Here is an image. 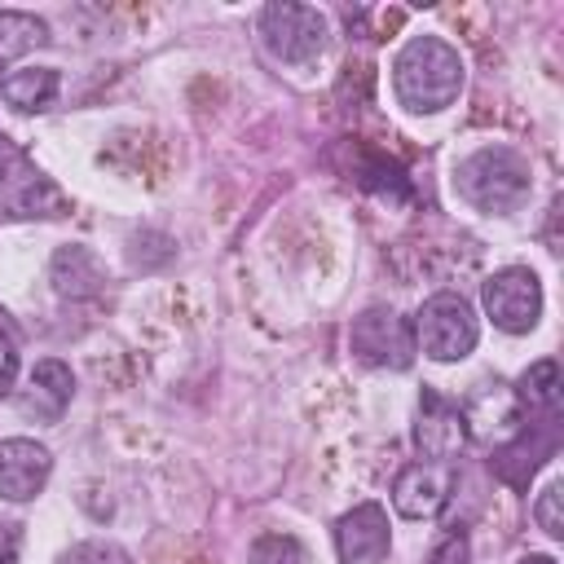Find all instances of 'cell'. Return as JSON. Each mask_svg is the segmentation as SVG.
<instances>
[{
    "label": "cell",
    "mask_w": 564,
    "mask_h": 564,
    "mask_svg": "<svg viewBox=\"0 0 564 564\" xmlns=\"http://www.w3.org/2000/svg\"><path fill=\"white\" fill-rule=\"evenodd\" d=\"M57 564H132V555L115 542H75L57 555Z\"/></svg>",
    "instance_id": "ffe728a7"
},
{
    "label": "cell",
    "mask_w": 564,
    "mask_h": 564,
    "mask_svg": "<svg viewBox=\"0 0 564 564\" xmlns=\"http://www.w3.org/2000/svg\"><path fill=\"white\" fill-rule=\"evenodd\" d=\"M454 189L485 216H507L529 198V159L511 145H480L454 167Z\"/></svg>",
    "instance_id": "7a4b0ae2"
},
{
    "label": "cell",
    "mask_w": 564,
    "mask_h": 564,
    "mask_svg": "<svg viewBox=\"0 0 564 564\" xmlns=\"http://www.w3.org/2000/svg\"><path fill=\"white\" fill-rule=\"evenodd\" d=\"M70 397H75L70 366H62V361L48 357V361H35L31 366V375H26L22 392H18V405H22V414L53 423V419H62V410L70 405Z\"/></svg>",
    "instance_id": "7c38bea8"
},
{
    "label": "cell",
    "mask_w": 564,
    "mask_h": 564,
    "mask_svg": "<svg viewBox=\"0 0 564 564\" xmlns=\"http://www.w3.org/2000/svg\"><path fill=\"white\" fill-rule=\"evenodd\" d=\"M53 471V454L31 441V436H9L0 441V498L9 502H26L48 485Z\"/></svg>",
    "instance_id": "ba28073f"
},
{
    "label": "cell",
    "mask_w": 564,
    "mask_h": 564,
    "mask_svg": "<svg viewBox=\"0 0 564 564\" xmlns=\"http://www.w3.org/2000/svg\"><path fill=\"white\" fill-rule=\"evenodd\" d=\"M53 286L57 295H70V300H84L101 286V264L88 247H62L53 256Z\"/></svg>",
    "instance_id": "4fadbf2b"
},
{
    "label": "cell",
    "mask_w": 564,
    "mask_h": 564,
    "mask_svg": "<svg viewBox=\"0 0 564 564\" xmlns=\"http://www.w3.org/2000/svg\"><path fill=\"white\" fill-rule=\"evenodd\" d=\"M454 494V467L449 463H414L397 476L392 485V507L405 516V520H432Z\"/></svg>",
    "instance_id": "52a82bcc"
},
{
    "label": "cell",
    "mask_w": 564,
    "mask_h": 564,
    "mask_svg": "<svg viewBox=\"0 0 564 564\" xmlns=\"http://www.w3.org/2000/svg\"><path fill=\"white\" fill-rule=\"evenodd\" d=\"M485 313L498 330L507 335H524L538 326L542 317V282L533 269H502L485 282Z\"/></svg>",
    "instance_id": "8992f818"
},
{
    "label": "cell",
    "mask_w": 564,
    "mask_h": 564,
    "mask_svg": "<svg viewBox=\"0 0 564 564\" xmlns=\"http://www.w3.org/2000/svg\"><path fill=\"white\" fill-rule=\"evenodd\" d=\"M524 410L516 401V388L507 383H480L471 397H467V410H463V427L476 436V441H511L524 423Z\"/></svg>",
    "instance_id": "9c48e42d"
},
{
    "label": "cell",
    "mask_w": 564,
    "mask_h": 564,
    "mask_svg": "<svg viewBox=\"0 0 564 564\" xmlns=\"http://www.w3.org/2000/svg\"><path fill=\"white\" fill-rule=\"evenodd\" d=\"M13 216H57L62 212V194L40 176V172H26L22 185L4 198Z\"/></svg>",
    "instance_id": "e0dca14e"
},
{
    "label": "cell",
    "mask_w": 564,
    "mask_h": 564,
    "mask_svg": "<svg viewBox=\"0 0 564 564\" xmlns=\"http://www.w3.org/2000/svg\"><path fill=\"white\" fill-rule=\"evenodd\" d=\"M392 93L410 115H441L463 93V57L441 35H414L392 57Z\"/></svg>",
    "instance_id": "6da1fadb"
},
{
    "label": "cell",
    "mask_w": 564,
    "mask_h": 564,
    "mask_svg": "<svg viewBox=\"0 0 564 564\" xmlns=\"http://www.w3.org/2000/svg\"><path fill=\"white\" fill-rule=\"evenodd\" d=\"M13 159H18V154H13V145L0 137V185H4V172H9V163H13Z\"/></svg>",
    "instance_id": "d4e9b609"
},
{
    "label": "cell",
    "mask_w": 564,
    "mask_h": 564,
    "mask_svg": "<svg viewBox=\"0 0 564 564\" xmlns=\"http://www.w3.org/2000/svg\"><path fill=\"white\" fill-rule=\"evenodd\" d=\"M560 498H564V485L551 480V485L538 494V502H533V516H538V524H542L546 538H564V511H560Z\"/></svg>",
    "instance_id": "44dd1931"
},
{
    "label": "cell",
    "mask_w": 564,
    "mask_h": 564,
    "mask_svg": "<svg viewBox=\"0 0 564 564\" xmlns=\"http://www.w3.org/2000/svg\"><path fill=\"white\" fill-rule=\"evenodd\" d=\"M335 551L344 564H375L388 555V516L379 502H361L339 516L335 524Z\"/></svg>",
    "instance_id": "30bf717a"
},
{
    "label": "cell",
    "mask_w": 564,
    "mask_h": 564,
    "mask_svg": "<svg viewBox=\"0 0 564 564\" xmlns=\"http://www.w3.org/2000/svg\"><path fill=\"white\" fill-rule=\"evenodd\" d=\"M4 101L13 110H48L53 97H57V70L53 66H31V70H18L4 79Z\"/></svg>",
    "instance_id": "5bb4252c"
},
{
    "label": "cell",
    "mask_w": 564,
    "mask_h": 564,
    "mask_svg": "<svg viewBox=\"0 0 564 564\" xmlns=\"http://www.w3.org/2000/svg\"><path fill=\"white\" fill-rule=\"evenodd\" d=\"M0 88H4V79H0Z\"/></svg>",
    "instance_id": "4316f807"
},
{
    "label": "cell",
    "mask_w": 564,
    "mask_h": 564,
    "mask_svg": "<svg viewBox=\"0 0 564 564\" xmlns=\"http://www.w3.org/2000/svg\"><path fill=\"white\" fill-rule=\"evenodd\" d=\"M357 181H361L366 189H375V194H397V198H405V194H410L401 163H392L388 154H375V150H361V167H357Z\"/></svg>",
    "instance_id": "ac0fdd59"
},
{
    "label": "cell",
    "mask_w": 564,
    "mask_h": 564,
    "mask_svg": "<svg viewBox=\"0 0 564 564\" xmlns=\"http://www.w3.org/2000/svg\"><path fill=\"white\" fill-rule=\"evenodd\" d=\"M48 40V26L35 13L22 9H0V57H22Z\"/></svg>",
    "instance_id": "9a60e30c"
},
{
    "label": "cell",
    "mask_w": 564,
    "mask_h": 564,
    "mask_svg": "<svg viewBox=\"0 0 564 564\" xmlns=\"http://www.w3.org/2000/svg\"><path fill=\"white\" fill-rule=\"evenodd\" d=\"M414 441L432 463H445L449 454L463 449L467 427H463V410L449 405L441 392H423L419 401V423H414Z\"/></svg>",
    "instance_id": "8fae6325"
},
{
    "label": "cell",
    "mask_w": 564,
    "mask_h": 564,
    "mask_svg": "<svg viewBox=\"0 0 564 564\" xmlns=\"http://www.w3.org/2000/svg\"><path fill=\"white\" fill-rule=\"evenodd\" d=\"M516 401H520V410H546V414H551L555 401H560V366H555V361L529 366V370L520 375Z\"/></svg>",
    "instance_id": "2e32d148"
},
{
    "label": "cell",
    "mask_w": 564,
    "mask_h": 564,
    "mask_svg": "<svg viewBox=\"0 0 564 564\" xmlns=\"http://www.w3.org/2000/svg\"><path fill=\"white\" fill-rule=\"evenodd\" d=\"M520 564H555V560H551V555H524Z\"/></svg>",
    "instance_id": "484cf974"
},
{
    "label": "cell",
    "mask_w": 564,
    "mask_h": 564,
    "mask_svg": "<svg viewBox=\"0 0 564 564\" xmlns=\"http://www.w3.org/2000/svg\"><path fill=\"white\" fill-rule=\"evenodd\" d=\"M427 564H467V538H463V533H449V538L427 555Z\"/></svg>",
    "instance_id": "603a6c76"
},
{
    "label": "cell",
    "mask_w": 564,
    "mask_h": 564,
    "mask_svg": "<svg viewBox=\"0 0 564 564\" xmlns=\"http://www.w3.org/2000/svg\"><path fill=\"white\" fill-rule=\"evenodd\" d=\"M0 564H18V529L0 524Z\"/></svg>",
    "instance_id": "cb8c5ba5"
},
{
    "label": "cell",
    "mask_w": 564,
    "mask_h": 564,
    "mask_svg": "<svg viewBox=\"0 0 564 564\" xmlns=\"http://www.w3.org/2000/svg\"><path fill=\"white\" fill-rule=\"evenodd\" d=\"M410 330H414V348L427 352L432 361H463L480 339V322H476L471 304L463 295H454V291L432 295L419 308Z\"/></svg>",
    "instance_id": "3957f363"
},
{
    "label": "cell",
    "mask_w": 564,
    "mask_h": 564,
    "mask_svg": "<svg viewBox=\"0 0 564 564\" xmlns=\"http://www.w3.org/2000/svg\"><path fill=\"white\" fill-rule=\"evenodd\" d=\"M348 344L366 366H379V370H405L419 352L414 330L397 308H366L361 317H352Z\"/></svg>",
    "instance_id": "5b68a950"
},
{
    "label": "cell",
    "mask_w": 564,
    "mask_h": 564,
    "mask_svg": "<svg viewBox=\"0 0 564 564\" xmlns=\"http://www.w3.org/2000/svg\"><path fill=\"white\" fill-rule=\"evenodd\" d=\"M260 44L282 66H308L326 48V18L313 4L278 0L260 13Z\"/></svg>",
    "instance_id": "277c9868"
},
{
    "label": "cell",
    "mask_w": 564,
    "mask_h": 564,
    "mask_svg": "<svg viewBox=\"0 0 564 564\" xmlns=\"http://www.w3.org/2000/svg\"><path fill=\"white\" fill-rule=\"evenodd\" d=\"M0 317H4V313H0ZM13 379H18V344H13L9 326L0 322V397L13 388Z\"/></svg>",
    "instance_id": "7402d4cb"
},
{
    "label": "cell",
    "mask_w": 564,
    "mask_h": 564,
    "mask_svg": "<svg viewBox=\"0 0 564 564\" xmlns=\"http://www.w3.org/2000/svg\"><path fill=\"white\" fill-rule=\"evenodd\" d=\"M247 564H308V551L291 533H264L251 542Z\"/></svg>",
    "instance_id": "d6986e66"
}]
</instances>
